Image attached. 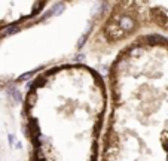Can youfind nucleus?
<instances>
[]
</instances>
